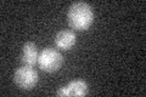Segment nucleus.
Here are the masks:
<instances>
[{"instance_id":"obj_4","label":"nucleus","mask_w":146,"mask_h":97,"mask_svg":"<svg viewBox=\"0 0 146 97\" xmlns=\"http://www.w3.org/2000/svg\"><path fill=\"white\" fill-rule=\"evenodd\" d=\"M88 94V85L83 80H74L57 91L58 96H84Z\"/></svg>"},{"instance_id":"obj_5","label":"nucleus","mask_w":146,"mask_h":97,"mask_svg":"<svg viewBox=\"0 0 146 97\" xmlns=\"http://www.w3.org/2000/svg\"><path fill=\"white\" fill-rule=\"evenodd\" d=\"M38 49L34 43H27L23 45L22 48V52H21V62L26 64V66H32L38 62Z\"/></svg>"},{"instance_id":"obj_6","label":"nucleus","mask_w":146,"mask_h":97,"mask_svg":"<svg viewBox=\"0 0 146 97\" xmlns=\"http://www.w3.org/2000/svg\"><path fill=\"white\" fill-rule=\"evenodd\" d=\"M55 44L58 49L70 50L76 44V34L72 30H61L55 36Z\"/></svg>"},{"instance_id":"obj_2","label":"nucleus","mask_w":146,"mask_h":97,"mask_svg":"<svg viewBox=\"0 0 146 97\" xmlns=\"http://www.w3.org/2000/svg\"><path fill=\"white\" fill-rule=\"evenodd\" d=\"M62 63H63V57L56 49L46 48L39 53L38 64L45 72L49 73L56 72L61 68Z\"/></svg>"},{"instance_id":"obj_1","label":"nucleus","mask_w":146,"mask_h":97,"mask_svg":"<svg viewBox=\"0 0 146 97\" xmlns=\"http://www.w3.org/2000/svg\"><path fill=\"white\" fill-rule=\"evenodd\" d=\"M68 23L73 29L85 30L91 26L94 21V12L90 5L86 3L78 1L72 4L67 13Z\"/></svg>"},{"instance_id":"obj_3","label":"nucleus","mask_w":146,"mask_h":97,"mask_svg":"<svg viewBox=\"0 0 146 97\" xmlns=\"http://www.w3.org/2000/svg\"><path fill=\"white\" fill-rule=\"evenodd\" d=\"M39 80L38 72L32 67L23 64L22 67L17 68L13 74V81L15 84L23 90H31L36 85Z\"/></svg>"}]
</instances>
